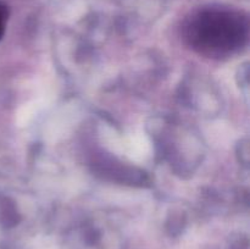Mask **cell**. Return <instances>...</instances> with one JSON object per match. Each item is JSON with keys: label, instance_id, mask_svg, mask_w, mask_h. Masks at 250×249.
I'll return each instance as SVG.
<instances>
[{"label": "cell", "instance_id": "obj_1", "mask_svg": "<svg viewBox=\"0 0 250 249\" xmlns=\"http://www.w3.org/2000/svg\"><path fill=\"white\" fill-rule=\"evenodd\" d=\"M188 38L205 54L232 53L248 38V20L231 10H207L192 20L188 26Z\"/></svg>", "mask_w": 250, "mask_h": 249}, {"label": "cell", "instance_id": "obj_2", "mask_svg": "<svg viewBox=\"0 0 250 249\" xmlns=\"http://www.w3.org/2000/svg\"><path fill=\"white\" fill-rule=\"evenodd\" d=\"M7 20V7L4 4L0 2V39H1L2 34H4L5 23Z\"/></svg>", "mask_w": 250, "mask_h": 249}]
</instances>
